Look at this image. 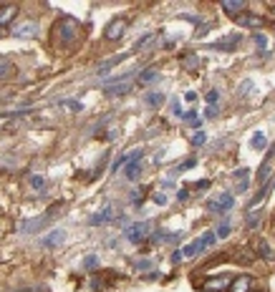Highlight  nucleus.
Instances as JSON below:
<instances>
[{"label": "nucleus", "mask_w": 275, "mask_h": 292, "mask_svg": "<svg viewBox=\"0 0 275 292\" xmlns=\"http://www.w3.org/2000/svg\"><path fill=\"white\" fill-rule=\"evenodd\" d=\"M28 182H31V186H33V189H43V186H46V179H43L40 174H33V177L28 179Z\"/></svg>", "instance_id": "c85d7f7f"}, {"label": "nucleus", "mask_w": 275, "mask_h": 292, "mask_svg": "<svg viewBox=\"0 0 275 292\" xmlns=\"http://www.w3.org/2000/svg\"><path fill=\"white\" fill-rule=\"evenodd\" d=\"M179 18H184V20H190V23H195V25L199 23V18H197V16H192V13H182Z\"/></svg>", "instance_id": "58836bf2"}, {"label": "nucleus", "mask_w": 275, "mask_h": 292, "mask_svg": "<svg viewBox=\"0 0 275 292\" xmlns=\"http://www.w3.org/2000/svg\"><path fill=\"white\" fill-rule=\"evenodd\" d=\"M255 43H257V48H265V46H268V38H265L263 33H257V36H255Z\"/></svg>", "instance_id": "f704fd0d"}, {"label": "nucleus", "mask_w": 275, "mask_h": 292, "mask_svg": "<svg viewBox=\"0 0 275 292\" xmlns=\"http://www.w3.org/2000/svg\"><path fill=\"white\" fill-rule=\"evenodd\" d=\"M10 33L16 38H36L38 36V23L36 20H18V23H13Z\"/></svg>", "instance_id": "39448f33"}, {"label": "nucleus", "mask_w": 275, "mask_h": 292, "mask_svg": "<svg viewBox=\"0 0 275 292\" xmlns=\"http://www.w3.org/2000/svg\"><path fill=\"white\" fill-rule=\"evenodd\" d=\"M235 23H237L240 28H260L265 20L260 18V16H255V13H240V16L235 18Z\"/></svg>", "instance_id": "9b49d317"}, {"label": "nucleus", "mask_w": 275, "mask_h": 292, "mask_svg": "<svg viewBox=\"0 0 275 292\" xmlns=\"http://www.w3.org/2000/svg\"><path fill=\"white\" fill-rule=\"evenodd\" d=\"M227 235H230V224H220V227L215 229V237H220V239L227 237Z\"/></svg>", "instance_id": "7c9ffc66"}, {"label": "nucleus", "mask_w": 275, "mask_h": 292, "mask_svg": "<svg viewBox=\"0 0 275 292\" xmlns=\"http://www.w3.org/2000/svg\"><path fill=\"white\" fill-rule=\"evenodd\" d=\"M205 98H207V104H210V106H217V101H220V93H217V91H210Z\"/></svg>", "instance_id": "2f4dec72"}, {"label": "nucleus", "mask_w": 275, "mask_h": 292, "mask_svg": "<svg viewBox=\"0 0 275 292\" xmlns=\"http://www.w3.org/2000/svg\"><path fill=\"white\" fill-rule=\"evenodd\" d=\"M124 31H126V20H124V18H117V20H111V23L106 25L104 36H106L109 40H119V38H124Z\"/></svg>", "instance_id": "1a4fd4ad"}, {"label": "nucleus", "mask_w": 275, "mask_h": 292, "mask_svg": "<svg viewBox=\"0 0 275 292\" xmlns=\"http://www.w3.org/2000/svg\"><path fill=\"white\" fill-rule=\"evenodd\" d=\"M250 290V277H237V280L230 285V292H248Z\"/></svg>", "instance_id": "6ab92c4d"}, {"label": "nucleus", "mask_w": 275, "mask_h": 292, "mask_svg": "<svg viewBox=\"0 0 275 292\" xmlns=\"http://www.w3.org/2000/svg\"><path fill=\"white\" fill-rule=\"evenodd\" d=\"M83 267H86V270H96V267H98V257H96V255H89V257L83 259Z\"/></svg>", "instance_id": "c756f323"}, {"label": "nucleus", "mask_w": 275, "mask_h": 292, "mask_svg": "<svg viewBox=\"0 0 275 292\" xmlns=\"http://www.w3.org/2000/svg\"><path fill=\"white\" fill-rule=\"evenodd\" d=\"M197 63H199V58H197L195 53H184V55H182V66H184V68H192V66H197Z\"/></svg>", "instance_id": "a878e982"}, {"label": "nucleus", "mask_w": 275, "mask_h": 292, "mask_svg": "<svg viewBox=\"0 0 275 292\" xmlns=\"http://www.w3.org/2000/svg\"><path fill=\"white\" fill-rule=\"evenodd\" d=\"M217 242V237H215V232H205L197 242H192V244H187L184 250H182V257H195V255H199V252H205V250H210V247Z\"/></svg>", "instance_id": "f03ea898"}, {"label": "nucleus", "mask_w": 275, "mask_h": 292, "mask_svg": "<svg viewBox=\"0 0 275 292\" xmlns=\"http://www.w3.org/2000/svg\"><path fill=\"white\" fill-rule=\"evenodd\" d=\"M149 267H152L149 259H139V262H137V270H149Z\"/></svg>", "instance_id": "ea45409f"}, {"label": "nucleus", "mask_w": 275, "mask_h": 292, "mask_svg": "<svg viewBox=\"0 0 275 292\" xmlns=\"http://www.w3.org/2000/svg\"><path fill=\"white\" fill-rule=\"evenodd\" d=\"M182 121H187L190 126H199V116H197V111H187V113H182Z\"/></svg>", "instance_id": "bb28decb"}, {"label": "nucleus", "mask_w": 275, "mask_h": 292, "mask_svg": "<svg viewBox=\"0 0 275 292\" xmlns=\"http://www.w3.org/2000/svg\"><path fill=\"white\" fill-rule=\"evenodd\" d=\"M172 113H175V116H179V119H182V106H179V101H172Z\"/></svg>", "instance_id": "e433bc0d"}, {"label": "nucleus", "mask_w": 275, "mask_h": 292, "mask_svg": "<svg viewBox=\"0 0 275 292\" xmlns=\"http://www.w3.org/2000/svg\"><path fill=\"white\" fill-rule=\"evenodd\" d=\"M195 146H202V144H205L207 141V134H205V131H195V134H192V139H190Z\"/></svg>", "instance_id": "cd10ccee"}, {"label": "nucleus", "mask_w": 275, "mask_h": 292, "mask_svg": "<svg viewBox=\"0 0 275 292\" xmlns=\"http://www.w3.org/2000/svg\"><path fill=\"white\" fill-rule=\"evenodd\" d=\"M164 93H159V91H152V93H147L144 96V104H147L149 109H162L164 106Z\"/></svg>", "instance_id": "dca6fc26"}, {"label": "nucleus", "mask_w": 275, "mask_h": 292, "mask_svg": "<svg viewBox=\"0 0 275 292\" xmlns=\"http://www.w3.org/2000/svg\"><path fill=\"white\" fill-rule=\"evenodd\" d=\"M109 222H114V207H111V204H106L104 209L96 212V214L89 219L91 227H101V224H109Z\"/></svg>", "instance_id": "9d476101"}, {"label": "nucleus", "mask_w": 275, "mask_h": 292, "mask_svg": "<svg viewBox=\"0 0 275 292\" xmlns=\"http://www.w3.org/2000/svg\"><path fill=\"white\" fill-rule=\"evenodd\" d=\"M124 58H126V53H121V55H117V58H111V61H106V63H101V66H98V73H106L109 68H114L117 63H121Z\"/></svg>", "instance_id": "5701e85b"}, {"label": "nucleus", "mask_w": 275, "mask_h": 292, "mask_svg": "<svg viewBox=\"0 0 275 292\" xmlns=\"http://www.w3.org/2000/svg\"><path fill=\"white\" fill-rule=\"evenodd\" d=\"M230 285H233V280H230L227 274H222V277H215V280H207L202 287L205 290H227Z\"/></svg>", "instance_id": "4468645a"}, {"label": "nucleus", "mask_w": 275, "mask_h": 292, "mask_svg": "<svg viewBox=\"0 0 275 292\" xmlns=\"http://www.w3.org/2000/svg\"><path fill=\"white\" fill-rule=\"evenodd\" d=\"M179 259H184V257H182V250H177V252H172V262H175V265H177Z\"/></svg>", "instance_id": "a19ab883"}, {"label": "nucleus", "mask_w": 275, "mask_h": 292, "mask_svg": "<svg viewBox=\"0 0 275 292\" xmlns=\"http://www.w3.org/2000/svg\"><path fill=\"white\" fill-rule=\"evenodd\" d=\"M154 201L159 204V207H164V204H167V194H164V192H157V194H154Z\"/></svg>", "instance_id": "473e14b6"}, {"label": "nucleus", "mask_w": 275, "mask_h": 292, "mask_svg": "<svg viewBox=\"0 0 275 292\" xmlns=\"http://www.w3.org/2000/svg\"><path fill=\"white\" fill-rule=\"evenodd\" d=\"M257 219H260V214H257V212H250V217H248V227H255V224H257Z\"/></svg>", "instance_id": "4c0bfd02"}, {"label": "nucleus", "mask_w": 275, "mask_h": 292, "mask_svg": "<svg viewBox=\"0 0 275 292\" xmlns=\"http://www.w3.org/2000/svg\"><path fill=\"white\" fill-rule=\"evenodd\" d=\"M260 252L265 255V259H273V250H270V247H268L265 242H260Z\"/></svg>", "instance_id": "72a5a7b5"}, {"label": "nucleus", "mask_w": 275, "mask_h": 292, "mask_svg": "<svg viewBox=\"0 0 275 292\" xmlns=\"http://www.w3.org/2000/svg\"><path fill=\"white\" fill-rule=\"evenodd\" d=\"M154 38H157L154 33H147V36H144L141 40H137V43H134V51H144V48L149 46V43H154Z\"/></svg>", "instance_id": "393cba45"}, {"label": "nucleus", "mask_w": 275, "mask_h": 292, "mask_svg": "<svg viewBox=\"0 0 275 292\" xmlns=\"http://www.w3.org/2000/svg\"><path fill=\"white\" fill-rule=\"evenodd\" d=\"M149 235H152V222H137V224H132V227H126V229H124V237L132 242V244L144 242Z\"/></svg>", "instance_id": "7ed1b4c3"}, {"label": "nucleus", "mask_w": 275, "mask_h": 292, "mask_svg": "<svg viewBox=\"0 0 275 292\" xmlns=\"http://www.w3.org/2000/svg\"><path fill=\"white\" fill-rule=\"evenodd\" d=\"M260 182H270V174H273V159H265V164L260 166Z\"/></svg>", "instance_id": "412c9836"}, {"label": "nucleus", "mask_w": 275, "mask_h": 292, "mask_svg": "<svg viewBox=\"0 0 275 292\" xmlns=\"http://www.w3.org/2000/svg\"><path fill=\"white\" fill-rule=\"evenodd\" d=\"M177 197H179V199H182V201H184V199H187V197H190V192H187V189H182V192H179V194H177Z\"/></svg>", "instance_id": "37998d69"}, {"label": "nucleus", "mask_w": 275, "mask_h": 292, "mask_svg": "<svg viewBox=\"0 0 275 292\" xmlns=\"http://www.w3.org/2000/svg\"><path fill=\"white\" fill-rule=\"evenodd\" d=\"M195 164H197V162H195V159H190V162H184L182 166H177V169H175V174H177V171H184V169H192Z\"/></svg>", "instance_id": "c9c22d12"}, {"label": "nucleus", "mask_w": 275, "mask_h": 292, "mask_svg": "<svg viewBox=\"0 0 275 292\" xmlns=\"http://www.w3.org/2000/svg\"><path fill=\"white\" fill-rule=\"evenodd\" d=\"M51 212H46V214H40V217H36V219H31V222H23L20 227H18V232L20 235H31V232H38V229H43L48 222H51Z\"/></svg>", "instance_id": "423d86ee"}, {"label": "nucleus", "mask_w": 275, "mask_h": 292, "mask_svg": "<svg viewBox=\"0 0 275 292\" xmlns=\"http://www.w3.org/2000/svg\"><path fill=\"white\" fill-rule=\"evenodd\" d=\"M139 169H141V159H137V162H129L126 164V179H137V174H139Z\"/></svg>", "instance_id": "aec40b11"}, {"label": "nucleus", "mask_w": 275, "mask_h": 292, "mask_svg": "<svg viewBox=\"0 0 275 292\" xmlns=\"http://www.w3.org/2000/svg\"><path fill=\"white\" fill-rule=\"evenodd\" d=\"M137 159H141V149H132V151H126V154H121L117 162H114V166H111V171H119L121 166H126L129 162H137Z\"/></svg>", "instance_id": "f8f14e48"}, {"label": "nucleus", "mask_w": 275, "mask_h": 292, "mask_svg": "<svg viewBox=\"0 0 275 292\" xmlns=\"http://www.w3.org/2000/svg\"><path fill=\"white\" fill-rule=\"evenodd\" d=\"M250 146H253L255 151L265 149V146H268V139H265V134H263V131H255V134H253V139H250Z\"/></svg>", "instance_id": "a211bd4d"}, {"label": "nucleus", "mask_w": 275, "mask_h": 292, "mask_svg": "<svg viewBox=\"0 0 275 292\" xmlns=\"http://www.w3.org/2000/svg\"><path fill=\"white\" fill-rule=\"evenodd\" d=\"M63 242H66V232L63 229H53V232H48V235L40 239V244L46 247V250H56V247H61Z\"/></svg>", "instance_id": "6e6552de"}, {"label": "nucleus", "mask_w": 275, "mask_h": 292, "mask_svg": "<svg viewBox=\"0 0 275 292\" xmlns=\"http://www.w3.org/2000/svg\"><path fill=\"white\" fill-rule=\"evenodd\" d=\"M157 78H159V71H157V68H149V71H144V73H141L139 83H154Z\"/></svg>", "instance_id": "b1692460"}, {"label": "nucleus", "mask_w": 275, "mask_h": 292, "mask_svg": "<svg viewBox=\"0 0 275 292\" xmlns=\"http://www.w3.org/2000/svg\"><path fill=\"white\" fill-rule=\"evenodd\" d=\"M18 16V5H3L0 8V25H8V23H13V18Z\"/></svg>", "instance_id": "2eb2a0df"}, {"label": "nucleus", "mask_w": 275, "mask_h": 292, "mask_svg": "<svg viewBox=\"0 0 275 292\" xmlns=\"http://www.w3.org/2000/svg\"><path fill=\"white\" fill-rule=\"evenodd\" d=\"M240 38H242V36L230 33V36H225V38H220V40H215L212 46H215V48H220V51H233L237 43H240Z\"/></svg>", "instance_id": "ddd939ff"}, {"label": "nucleus", "mask_w": 275, "mask_h": 292, "mask_svg": "<svg viewBox=\"0 0 275 292\" xmlns=\"http://www.w3.org/2000/svg\"><path fill=\"white\" fill-rule=\"evenodd\" d=\"M10 73H13V63L8 61L5 55H0V81H3V78H8Z\"/></svg>", "instance_id": "4be33fe9"}, {"label": "nucleus", "mask_w": 275, "mask_h": 292, "mask_svg": "<svg viewBox=\"0 0 275 292\" xmlns=\"http://www.w3.org/2000/svg\"><path fill=\"white\" fill-rule=\"evenodd\" d=\"M132 89H134L132 73H124V78H121V81L111 83V86H104V93H106V96H126Z\"/></svg>", "instance_id": "20e7f679"}, {"label": "nucleus", "mask_w": 275, "mask_h": 292, "mask_svg": "<svg viewBox=\"0 0 275 292\" xmlns=\"http://www.w3.org/2000/svg\"><path fill=\"white\" fill-rule=\"evenodd\" d=\"M233 204H235V197H230V194H220V197L210 199L207 209H210V212H230V209H233Z\"/></svg>", "instance_id": "0eeeda50"}, {"label": "nucleus", "mask_w": 275, "mask_h": 292, "mask_svg": "<svg viewBox=\"0 0 275 292\" xmlns=\"http://www.w3.org/2000/svg\"><path fill=\"white\" fill-rule=\"evenodd\" d=\"M242 8H245L242 0H240V3H233V0H225V3H222V10H225V13H230V16H235V18L242 13Z\"/></svg>", "instance_id": "f3484780"}, {"label": "nucleus", "mask_w": 275, "mask_h": 292, "mask_svg": "<svg viewBox=\"0 0 275 292\" xmlns=\"http://www.w3.org/2000/svg\"><path fill=\"white\" fill-rule=\"evenodd\" d=\"M3 36H5V28H3V25H0V38H3Z\"/></svg>", "instance_id": "c03bdc74"}, {"label": "nucleus", "mask_w": 275, "mask_h": 292, "mask_svg": "<svg viewBox=\"0 0 275 292\" xmlns=\"http://www.w3.org/2000/svg\"><path fill=\"white\" fill-rule=\"evenodd\" d=\"M53 33H56V40H59L61 46H74V43L79 40V36H81V25L71 16H63L59 23H56Z\"/></svg>", "instance_id": "f257e3e1"}, {"label": "nucleus", "mask_w": 275, "mask_h": 292, "mask_svg": "<svg viewBox=\"0 0 275 292\" xmlns=\"http://www.w3.org/2000/svg\"><path fill=\"white\" fill-rule=\"evenodd\" d=\"M184 98H187V101H195V98H197V93H195V91H187V93H184Z\"/></svg>", "instance_id": "79ce46f5"}]
</instances>
